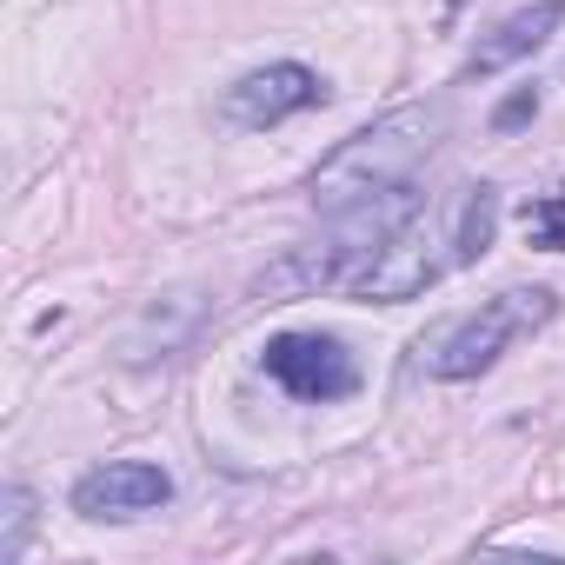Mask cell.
Returning a JSON list of instances; mask_svg holds the SVG:
<instances>
[{
    "label": "cell",
    "mask_w": 565,
    "mask_h": 565,
    "mask_svg": "<svg viewBox=\"0 0 565 565\" xmlns=\"http://www.w3.org/2000/svg\"><path fill=\"white\" fill-rule=\"evenodd\" d=\"M28 532H34V492L8 486L0 492V565H14L28 552Z\"/></svg>",
    "instance_id": "cell-9"
},
{
    "label": "cell",
    "mask_w": 565,
    "mask_h": 565,
    "mask_svg": "<svg viewBox=\"0 0 565 565\" xmlns=\"http://www.w3.org/2000/svg\"><path fill=\"white\" fill-rule=\"evenodd\" d=\"M320 100H327V81H320L313 67L273 61V67L239 74V81L220 94V120L259 134V127H279V120H294V114H307V107H320Z\"/></svg>",
    "instance_id": "cell-5"
},
{
    "label": "cell",
    "mask_w": 565,
    "mask_h": 565,
    "mask_svg": "<svg viewBox=\"0 0 565 565\" xmlns=\"http://www.w3.org/2000/svg\"><path fill=\"white\" fill-rule=\"evenodd\" d=\"M552 307H558V300H552L545 287H512V294L486 300L479 313L446 320V327L433 333V347H419V353H426V373H433V380H479L512 340L539 333V327L552 320Z\"/></svg>",
    "instance_id": "cell-3"
},
{
    "label": "cell",
    "mask_w": 565,
    "mask_h": 565,
    "mask_svg": "<svg viewBox=\"0 0 565 565\" xmlns=\"http://www.w3.org/2000/svg\"><path fill=\"white\" fill-rule=\"evenodd\" d=\"M446 134V100H413V107H393L380 114L373 127H360L353 140H340L320 173H313V200L320 206H353V200H373V193H393L413 180V167L439 147Z\"/></svg>",
    "instance_id": "cell-1"
},
{
    "label": "cell",
    "mask_w": 565,
    "mask_h": 565,
    "mask_svg": "<svg viewBox=\"0 0 565 565\" xmlns=\"http://www.w3.org/2000/svg\"><path fill=\"white\" fill-rule=\"evenodd\" d=\"M259 366H266L273 386H287V393L307 399V406L347 399V393L360 386V366H353V353H347L333 333H273L266 353H259Z\"/></svg>",
    "instance_id": "cell-4"
},
{
    "label": "cell",
    "mask_w": 565,
    "mask_h": 565,
    "mask_svg": "<svg viewBox=\"0 0 565 565\" xmlns=\"http://www.w3.org/2000/svg\"><path fill=\"white\" fill-rule=\"evenodd\" d=\"M173 499V472L153 459H107L74 479V512L81 519H140Z\"/></svg>",
    "instance_id": "cell-6"
},
{
    "label": "cell",
    "mask_w": 565,
    "mask_h": 565,
    "mask_svg": "<svg viewBox=\"0 0 565 565\" xmlns=\"http://www.w3.org/2000/svg\"><path fill=\"white\" fill-rule=\"evenodd\" d=\"M558 21H565V0H532V8H519L512 21H499L479 47H472V61H466V74L472 81H486V74H505V67H519L525 54H539L552 34H558Z\"/></svg>",
    "instance_id": "cell-7"
},
{
    "label": "cell",
    "mask_w": 565,
    "mask_h": 565,
    "mask_svg": "<svg viewBox=\"0 0 565 565\" xmlns=\"http://www.w3.org/2000/svg\"><path fill=\"white\" fill-rule=\"evenodd\" d=\"M525 226H532V246H552V253H565V193L539 200Z\"/></svg>",
    "instance_id": "cell-10"
},
{
    "label": "cell",
    "mask_w": 565,
    "mask_h": 565,
    "mask_svg": "<svg viewBox=\"0 0 565 565\" xmlns=\"http://www.w3.org/2000/svg\"><path fill=\"white\" fill-rule=\"evenodd\" d=\"M492 233H499V186L466 180L452 193V246H459V266H472L492 246Z\"/></svg>",
    "instance_id": "cell-8"
},
{
    "label": "cell",
    "mask_w": 565,
    "mask_h": 565,
    "mask_svg": "<svg viewBox=\"0 0 565 565\" xmlns=\"http://www.w3.org/2000/svg\"><path fill=\"white\" fill-rule=\"evenodd\" d=\"M446 266H459V246H452V193L446 200H419V213L353 273L347 294L380 300V307H399V300H419Z\"/></svg>",
    "instance_id": "cell-2"
},
{
    "label": "cell",
    "mask_w": 565,
    "mask_h": 565,
    "mask_svg": "<svg viewBox=\"0 0 565 565\" xmlns=\"http://www.w3.org/2000/svg\"><path fill=\"white\" fill-rule=\"evenodd\" d=\"M532 114H539V87H519L512 100H499V114H492V127H499V134H512V127H525Z\"/></svg>",
    "instance_id": "cell-11"
}]
</instances>
